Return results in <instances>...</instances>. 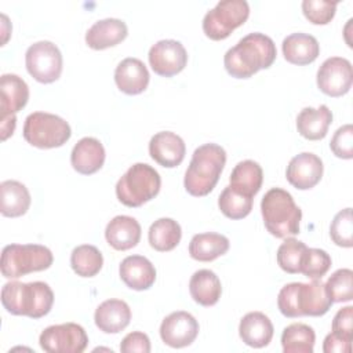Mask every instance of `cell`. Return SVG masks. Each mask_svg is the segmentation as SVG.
<instances>
[{"label":"cell","mask_w":353,"mask_h":353,"mask_svg":"<svg viewBox=\"0 0 353 353\" xmlns=\"http://www.w3.org/2000/svg\"><path fill=\"white\" fill-rule=\"evenodd\" d=\"M277 57L274 41L259 32L250 33L229 48L223 57L226 72L234 79H248L273 65Z\"/></svg>","instance_id":"cell-1"},{"label":"cell","mask_w":353,"mask_h":353,"mask_svg":"<svg viewBox=\"0 0 353 353\" xmlns=\"http://www.w3.org/2000/svg\"><path fill=\"white\" fill-rule=\"evenodd\" d=\"M331 305L332 302L321 279L312 280L310 283L285 284L277 295V307L288 319L324 316Z\"/></svg>","instance_id":"cell-2"},{"label":"cell","mask_w":353,"mask_h":353,"mask_svg":"<svg viewBox=\"0 0 353 353\" xmlns=\"http://www.w3.org/2000/svg\"><path fill=\"white\" fill-rule=\"evenodd\" d=\"M1 305L14 316L41 319L54 305V292L44 281H10L1 288Z\"/></svg>","instance_id":"cell-3"},{"label":"cell","mask_w":353,"mask_h":353,"mask_svg":"<svg viewBox=\"0 0 353 353\" xmlns=\"http://www.w3.org/2000/svg\"><path fill=\"white\" fill-rule=\"evenodd\" d=\"M226 164V152L216 143L199 146L185 172L183 186L194 197L207 196L216 185Z\"/></svg>","instance_id":"cell-4"},{"label":"cell","mask_w":353,"mask_h":353,"mask_svg":"<svg viewBox=\"0 0 353 353\" xmlns=\"http://www.w3.org/2000/svg\"><path fill=\"white\" fill-rule=\"evenodd\" d=\"M261 214L265 228L272 236L285 239L299 233L302 211L287 190L281 188L269 189L262 197Z\"/></svg>","instance_id":"cell-5"},{"label":"cell","mask_w":353,"mask_h":353,"mask_svg":"<svg viewBox=\"0 0 353 353\" xmlns=\"http://www.w3.org/2000/svg\"><path fill=\"white\" fill-rule=\"evenodd\" d=\"M161 186L159 172L146 163H135L116 183V196L127 207L135 208L154 199Z\"/></svg>","instance_id":"cell-6"},{"label":"cell","mask_w":353,"mask_h":353,"mask_svg":"<svg viewBox=\"0 0 353 353\" xmlns=\"http://www.w3.org/2000/svg\"><path fill=\"white\" fill-rule=\"evenodd\" d=\"M50 248L41 244H8L1 251V274L18 279L33 272H41L52 265Z\"/></svg>","instance_id":"cell-7"},{"label":"cell","mask_w":353,"mask_h":353,"mask_svg":"<svg viewBox=\"0 0 353 353\" xmlns=\"http://www.w3.org/2000/svg\"><path fill=\"white\" fill-rule=\"evenodd\" d=\"M70 135L72 130L69 123L57 114L33 112L25 119L23 138L34 148H59L70 139Z\"/></svg>","instance_id":"cell-8"},{"label":"cell","mask_w":353,"mask_h":353,"mask_svg":"<svg viewBox=\"0 0 353 353\" xmlns=\"http://www.w3.org/2000/svg\"><path fill=\"white\" fill-rule=\"evenodd\" d=\"M250 15L245 0H223L207 11L203 18V32L211 40H223L241 26Z\"/></svg>","instance_id":"cell-9"},{"label":"cell","mask_w":353,"mask_h":353,"mask_svg":"<svg viewBox=\"0 0 353 353\" xmlns=\"http://www.w3.org/2000/svg\"><path fill=\"white\" fill-rule=\"evenodd\" d=\"M25 65L36 81L50 84L57 81L62 73V54L52 41H36L26 50Z\"/></svg>","instance_id":"cell-10"},{"label":"cell","mask_w":353,"mask_h":353,"mask_svg":"<svg viewBox=\"0 0 353 353\" xmlns=\"http://www.w3.org/2000/svg\"><path fill=\"white\" fill-rule=\"evenodd\" d=\"M39 343L47 353H81L88 345V336L81 325L63 323L44 328Z\"/></svg>","instance_id":"cell-11"},{"label":"cell","mask_w":353,"mask_h":353,"mask_svg":"<svg viewBox=\"0 0 353 353\" xmlns=\"http://www.w3.org/2000/svg\"><path fill=\"white\" fill-rule=\"evenodd\" d=\"M319 90L332 98L349 92L353 83V69L350 61L342 57L327 58L319 68L316 76Z\"/></svg>","instance_id":"cell-12"},{"label":"cell","mask_w":353,"mask_h":353,"mask_svg":"<svg viewBox=\"0 0 353 353\" xmlns=\"http://www.w3.org/2000/svg\"><path fill=\"white\" fill-rule=\"evenodd\" d=\"M152 70L163 77H172L182 72L188 63V52L176 40H160L148 54Z\"/></svg>","instance_id":"cell-13"},{"label":"cell","mask_w":353,"mask_h":353,"mask_svg":"<svg viewBox=\"0 0 353 353\" xmlns=\"http://www.w3.org/2000/svg\"><path fill=\"white\" fill-rule=\"evenodd\" d=\"M199 323L188 312L170 313L160 324V338L170 347H185L194 342L199 335Z\"/></svg>","instance_id":"cell-14"},{"label":"cell","mask_w":353,"mask_h":353,"mask_svg":"<svg viewBox=\"0 0 353 353\" xmlns=\"http://www.w3.org/2000/svg\"><path fill=\"white\" fill-rule=\"evenodd\" d=\"M324 165L321 159L310 152L294 156L285 170L287 181L299 190L314 188L323 176Z\"/></svg>","instance_id":"cell-15"},{"label":"cell","mask_w":353,"mask_h":353,"mask_svg":"<svg viewBox=\"0 0 353 353\" xmlns=\"http://www.w3.org/2000/svg\"><path fill=\"white\" fill-rule=\"evenodd\" d=\"M185 153L183 139L172 131H160L149 141V154L161 167L174 168L179 165L185 159Z\"/></svg>","instance_id":"cell-16"},{"label":"cell","mask_w":353,"mask_h":353,"mask_svg":"<svg viewBox=\"0 0 353 353\" xmlns=\"http://www.w3.org/2000/svg\"><path fill=\"white\" fill-rule=\"evenodd\" d=\"M105 156V148L97 138L84 137L73 146L70 163L79 174L91 175L102 168Z\"/></svg>","instance_id":"cell-17"},{"label":"cell","mask_w":353,"mask_h":353,"mask_svg":"<svg viewBox=\"0 0 353 353\" xmlns=\"http://www.w3.org/2000/svg\"><path fill=\"white\" fill-rule=\"evenodd\" d=\"M119 274L123 283L135 291L149 290L156 281L153 263L142 255L125 256L119 266Z\"/></svg>","instance_id":"cell-18"},{"label":"cell","mask_w":353,"mask_h":353,"mask_svg":"<svg viewBox=\"0 0 353 353\" xmlns=\"http://www.w3.org/2000/svg\"><path fill=\"white\" fill-rule=\"evenodd\" d=\"M149 70L138 58L123 59L114 70V81L117 88L127 95H138L148 88Z\"/></svg>","instance_id":"cell-19"},{"label":"cell","mask_w":353,"mask_h":353,"mask_svg":"<svg viewBox=\"0 0 353 353\" xmlns=\"http://www.w3.org/2000/svg\"><path fill=\"white\" fill-rule=\"evenodd\" d=\"M128 34L124 21L105 18L97 21L85 33V43L92 50H105L121 43Z\"/></svg>","instance_id":"cell-20"},{"label":"cell","mask_w":353,"mask_h":353,"mask_svg":"<svg viewBox=\"0 0 353 353\" xmlns=\"http://www.w3.org/2000/svg\"><path fill=\"white\" fill-rule=\"evenodd\" d=\"M0 113L1 119L15 116L22 110L29 99V87L22 77L14 73H6L0 79Z\"/></svg>","instance_id":"cell-21"},{"label":"cell","mask_w":353,"mask_h":353,"mask_svg":"<svg viewBox=\"0 0 353 353\" xmlns=\"http://www.w3.org/2000/svg\"><path fill=\"white\" fill-rule=\"evenodd\" d=\"M131 320V309L121 299L103 301L94 313L95 325L105 334H117L123 331Z\"/></svg>","instance_id":"cell-22"},{"label":"cell","mask_w":353,"mask_h":353,"mask_svg":"<svg viewBox=\"0 0 353 353\" xmlns=\"http://www.w3.org/2000/svg\"><path fill=\"white\" fill-rule=\"evenodd\" d=\"M105 237L108 244L117 251L131 250L141 240V225L132 216L117 215L106 225Z\"/></svg>","instance_id":"cell-23"},{"label":"cell","mask_w":353,"mask_h":353,"mask_svg":"<svg viewBox=\"0 0 353 353\" xmlns=\"http://www.w3.org/2000/svg\"><path fill=\"white\" fill-rule=\"evenodd\" d=\"M273 324L262 312H250L240 320L239 335L250 347H265L273 338Z\"/></svg>","instance_id":"cell-24"},{"label":"cell","mask_w":353,"mask_h":353,"mask_svg":"<svg viewBox=\"0 0 353 353\" xmlns=\"http://www.w3.org/2000/svg\"><path fill=\"white\" fill-rule=\"evenodd\" d=\"M283 55L287 62L298 66L314 62L320 54V44L317 39L307 33H291L283 40Z\"/></svg>","instance_id":"cell-25"},{"label":"cell","mask_w":353,"mask_h":353,"mask_svg":"<svg viewBox=\"0 0 353 353\" xmlns=\"http://www.w3.org/2000/svg\"><path fill=\"white\" fill-rule=\"evenodd\" d=\"M332 123V113L327 105L319 108H303L296 116L298 132L309 141H320L327 132Z\"/></svg>","instance_id":"cell-26"},{"label":"cell","mask_w":353,"mask_h":353,"mask_svg":"<svg viewBox=\"0 0 353 353\" xmlns=\"http://www.w3.org/2000/svg\"><path fill=\"white\" fill-rule=\"evenodd\" d=\"M0 212L7 218H18L28 212L30 207V193L28 188L14 179H7L0 183Z\"/></svg>","instance_id":"cell-27"},{"label":"cell","mask_w":353,"mask_h":353,"mask_svg":"<svg viewBox=\"0 0 353 353\" xmlns=\"http://www.w3.org/2000/svg\"><path fill=\"white\" fill-rule=\"evenodd\" d=\"M189 292L193 301L201 306H214L222 294L219 277L210 269L194 272L189 281Z\"/></svg>","instance_id":"cell-28"},{"label":"cell","mask_w":353,"mask_h":353,"mask_svg":"<svg viewBox=\"0 0 353 353\" xmlns=\"http://www.w3.org/2000/svg\"><path fill=\"white\" fill-rule=\"evenodd\" d=\"M229 186L248 197H254L262 188L263 171L254 160H243L237 163L229 176Z\"/></svg>","instance_id":"cell-29"},{"label":"cell","mask_w":353,"mask_h":353,"mask_svg":"<svg viewBox=\"0 0 353 353\" xmlns=\"http://www.w3.org/2000/svg\"><path fill=\"white\" fill-rule=\"evenodd\" d=\"M229 245V239L221 233H199L189 243V255L199 262H211L225 255Z\"/></svg>","instance_id":"cell-30"},{"label":"cell","mask_w":353,"mask_h":353,"mask_svg":"<svg viewBox=\"0 0 353 353\" xmlns=\"http://www.w3.org/2000/svg\"><path fill=\"white\" fill-rule=\"evenodd\" d=\"M182 237L181 225L172 218H160L154 221L148 232V240L153 250L167 252L174 250Z\"/></svg>","instance_id":"cell-31"},{"label":"cell","mask_w":353,"mask_h":353,"mask_svg":"<svg viewBox=\"0 0 353 353\" xmlns=\"http://www.w3.org/2000/svg\"><path fill=\"white\" fill-rule=\"evenodd\" d=\"M314 341V330L303 323L290 324L281 334V346L284 353H313Z\"/></svg>","instance_id":"cell-32"},{"label":"cell","mask_w":353,"mask_h":353,"mask_svg":"<svg viewBox=\"0 0 353 353\" xmlns=\"http://www.w3.org/2000/svg\"><path fill=\"white\" fill-rule=\"evenodd\" d=\"M103 265L101 251L91 244H81L70 254V266L80 277H94L99 273Z\"/></svg>","instance_id":"cell-33"},{"label":"cell","mask_w":353,"mask_h":353,"mask_svg":"<svg viewBox=\"0 0 353 353\" xmlns=\"http://www.w3.org/2000/svg\"><path fill=\"white\" fill-rule=\"evenodd\" d=\"M254 197L244 196L230 186H226L218 197V207L221 212L229 219H243L252 210Z\"/></svg>","instance_id":"cell-34"},{"label":"cell","mask_w":353,"mask_h":353,"mask_svg":"<svg viewBox=\"0 0 353 353\" xmlns=\"http://www.w3.org/2000/svg\"><path fill=\"white\" fill-rule=\"evenodd\" d=\"M306 248L307 245L303 241H299L294 237H285L276 254L279 266L290 274L301 273V262Z\"/></svg>","instance_id":"cell-35"},{"label":"cell","mask_w":353,"mask_h":353,"mask_svg":"<svg viewBox=\"0 0 353 353\" xmlns=\"http://www.w3.org/2000/svg\"><path fill=\"white\" fill-rule=\"evenodd\" d=\"M327 294L332 303L350 302L353 298V272L343 268L335 270L325 283Z\"/></svg>","instance_id":"cell-36"},{"label":"cell","mask_w":353,"mask_h":353,"mask_svg":"<svg viewBox=\"0 0 353 353\" xmlns=\"http://www.w3.org/2000/svg\"><path fill=\"white\" fill-rule=\"evenodd\" d=\"M331 256L327 251L320 248H306L302 262H301V273L307 279L317 280L321 279L331 268Z\"/></svg>","instance_id":"cell-37"},{"label":"cell","mask_w":353,"mask_h":353,"mask_svg":"<svg viewBox=\"0 0 353 353\" xmlns=\"http://www.w3.org/2000/svg\"><path fill=\"white\" fill-rule=\"evenodd\" d=\"M331 240L345 248H350L353 245V219H352V208H345L339 211L330 226Z\"/></svg>","instance_id":"cell-38"},{"label":"cell","mask_w":353,"mask_h":353,"mask_svg":"<svg viewBox=\"0 0 353 353\" xmlns=\"http://www.w3.org/2000/svg\"><path fill=\"white\" fill-rule=\"evenodd\" d=\"M336 3L324 0H303L302 12L306 19L314 25H327L335 15Z\"/></svg>","instance_id":"cell-39"},{"label":"cell","mask_w":353,"mask_h":353,"mask_svg":"<svg viewBox=\"0 0 353 353\" xmlns=\"http://www.w3.org/2000/svg\"><path fill=\"white\" fill-rule=\"evenodd\" d=\"M330 148L336 157L350 160L353 157V125L345 124L339 127L332 135Z\"/></svg>","instance_id":"cell-40"},{"label":"cell","mask_w":353,"mask_h":353,"mask_svg":"<svg viewBox=\"0 0 353 353\" xmlns=\"http://www.w3.org/2000/svg\"><path fill=\"white\" fill-rule=\"evenodd\" d=\"M332 332L341 338L352 339L353 336V307L345 306L336 312L332 320Z\"/></svg>","instance_id":"cell-41"},{"label":"cell","mask_w":353,"mask_h":353,"mask_svg":"<svg viewBox=\"0 0 353 353\" xmlns=\"http://www.w3.org/2000/svg\"><path fill=\"white\" fill-rule=\"evenodd\" d=\"M120 352L123 353H149L150 352V339L146 334L141 331H134L127 334L121 343H120Z\"/></svg>","instance_id":"cell-42"},{"label":"cell","mask_w":353,"mask_h":353,"mask_svg":"<svg viewBox=\"0 0 353 353\" xmlns=\"http://www.w3.org/2000/svg\"><path fill=\"white\" fill-rule=\"evenodd\" d=\"M324 353H350L352 352V339L341 338L334 332H330L323 343Z\"/></svg>","instance_id":"cell-43"},{"label":"cell","mask_w":353,"mask_h":353,"mask_svg":"<svg viewBox=\"0 0 353 353\" xmlns=\"http://www.w3.org/2000/svg\"><path fill=\"white\" fill-rule=\"evenodd\" d=\"M17 125V117L15 116H8L1 119V141H6L8 137H11L15 131Z\"/></svg>","instance_id":"cell-44"}]
</instances>
